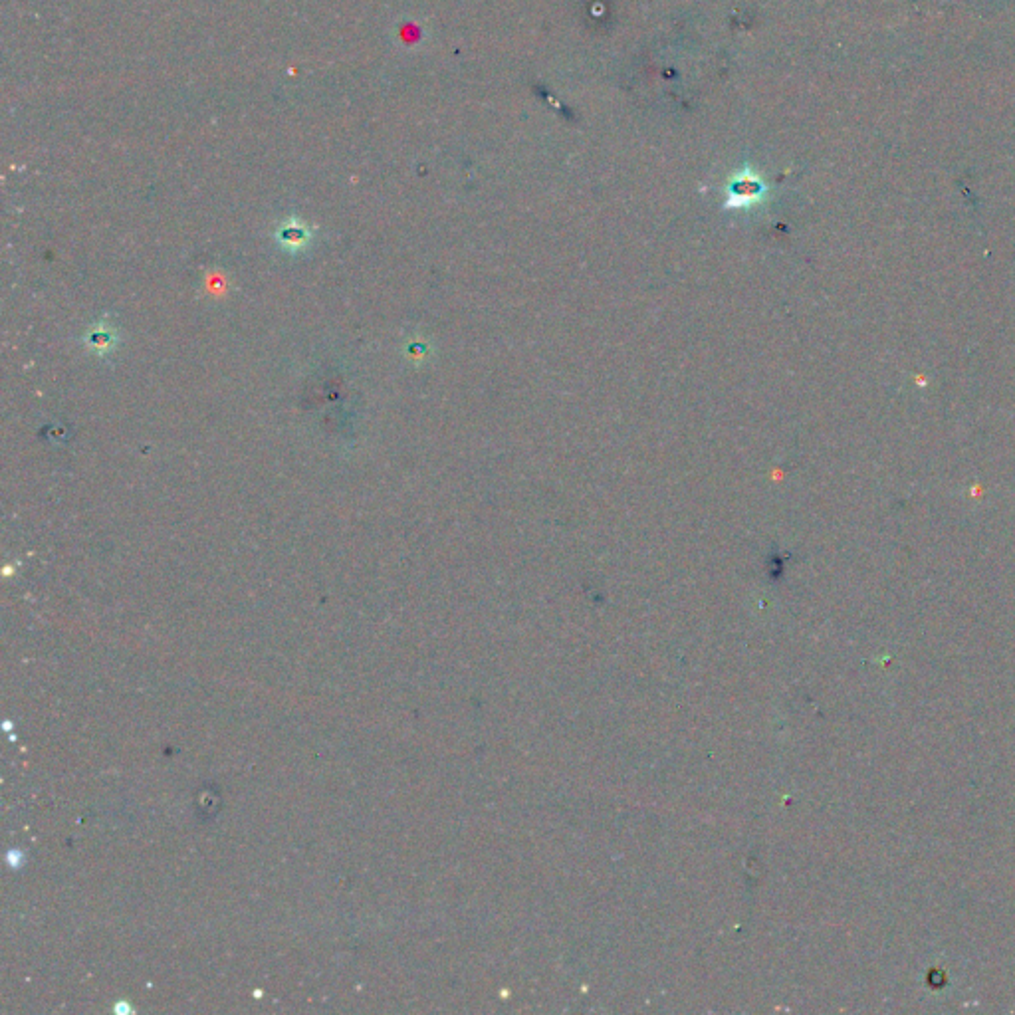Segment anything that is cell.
<instances>
[{
  "label": "cell",
  "mask_w": 1015,
  "mask_h": 1015,
  "mask_svg": "<svg viewBox=\"0 0 1015 1015\" xmlns=\"http://www.w3.org/2000/svg\"><path fill=\"white\" fill-rule=\"evenodd\" d=\"M766 185L760 179V175L744 167L740 173H736L728 185V197L724 201V209H748L764 201L766 197Z\"/></svg>",
  "instance_id": "obj_1"
}]
</instances>
